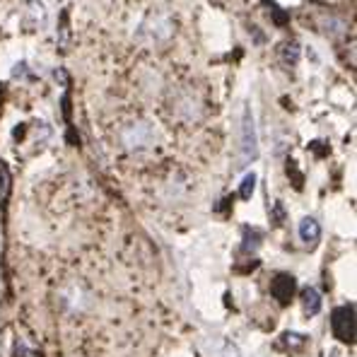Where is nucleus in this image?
Returning <instances> with one entry per match:
<instances>
[{"mask_svg": "<svg viewBox=\"0 0 357 357\" xmlns=\"http://www.w3.org/2000/svg\"><path fill=\"white\" fill-rule=\"evenodd\" d=\"M258 157V133H256V121H254L251 106L242 109V121H239V157L237 167L244 169Z\"/></svg>", "mask_w": 357, "mask_h": 357, "instance_id": "1", "label": "nucleus"}, {"mask_svg": "<svg viewBox=\"0 0 357 357\" xmlns=\"http://www.w3.org/2000/svg\"><path fill=\"white\" fill-rule=\"evenodd\" d=\"M331 331L340 343H355V307L345 304L331 314Z\"/></svg>", "mask_w": 357, "mask_h": 357, "instance_id": "2", "label": "nucleus"}, {"mask_svg": "<svg viewBox=\"0 0 357 357\" xmlns=\"http://www.w3.org/2000/svg\"><path fill=\"white\" fill-rule=\"evenodd\" d=\"M294 290H297L294 278H292V275H285V273H280L278 278L273 280V285H270V294H273L280 304H288L290 299H292Z\"/></svg>", "mask_w": 357, "mask_h": 357, "instance_id": "3", "label": "nucleus"}, {"mask_svg": "<svg viewBox=\"0 0 357 357\" xmlns=\"http://www.w3.org/2000/svg\"><path fill=\"white\" fill-rule=\"evenodd\" d=\"M297 234L302 239L304 247H316L321 239V224L314 220V217H302L297 224Z\"/></svg>", "mask_w": 357, "mask_h": 357, "instance_id": "4", "label": "nucleus"}, {"mask_svg": "<svg viewBox=\"0 0 357 357\" xmlns=\"http://www.w3.org/2000/svg\"><path fill=\"white\" fill-rule=\"evenodd\" d=\"M150 128H147L145 124H138L133 126V128H128L124 133V140H126V145L128 147H142V145H147L150 142Z\"/></svg>", "mask_w": 357, "mask_h": 357, "instance_id": "5", "label": "nucleus"}, {"mask_svg": "<svg viewBox=\"0 0 357 357\" xmlns=\"http://www.w3.org/2000/svg\"><path fill=\"white\" fill-rule=\"evenodd\" d=\"M302 304H304V312L309 316H316L321 312V294L314 288L302 290Z\"/></svg>", "mask_w": 357, "mask_h": 357, "instance_id": "6", "label": "nucleus"}, {"mask_svg": "<svg viewBox=\"0 0 357 357\" xmlns=\"http://www.w3.org/2000/svg\"><path fill=\"white\" fill-rule=\"evenodd\" d=\"M254 188H256V174H247L244 176V181H242V186H239V196L247 201V198H251L254 196Z\"/></svg>", "mask_w": 357, "mask_h": 357, "instance_id": "7", "label": "nucleus"}]
</instances>
